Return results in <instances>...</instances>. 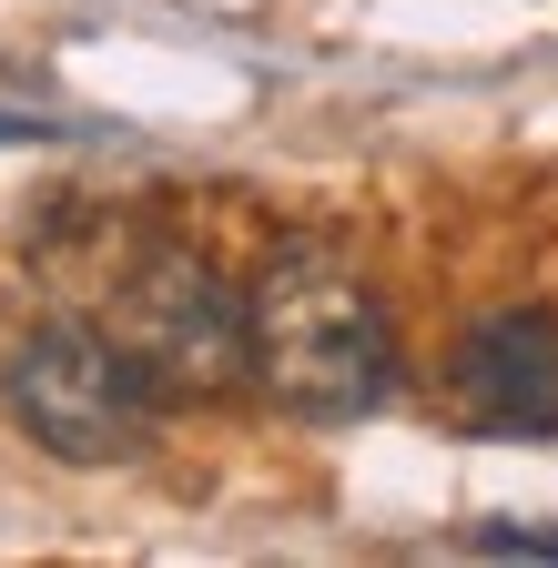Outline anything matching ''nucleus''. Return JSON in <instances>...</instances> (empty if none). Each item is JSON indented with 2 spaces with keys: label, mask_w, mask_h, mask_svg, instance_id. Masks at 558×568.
<instances>
[{
  "label": "nucleus",
  "mask_w": 558,
  "mask_h": 568,
  "mask_svg": "<svg viewBox=\"0 0 558 568\" xmlns=\"http://www.w3.org/2000/svg\"><path fill=\"white\" fill-rule=\"evenodd\" d=\"M102 325L163 386V406H214V396L254 386L244 284H224L214 254H193L173 234H122V254L102 274Z\"/></svg>",
  "instance_id": "f03ea898"
},
{
  "label": "nucleus",
  "mask_w": 558,
  "mask_h": 568,
  "mask_svg": "<svg viewBox=\"0 0 558 568\" xmlns=\"http://www.w3.org/2000/svg\"><path fill=\"white\" fill-rule=\"evenodd\" d=\"M447 406L467 437H558V315L498 305L447 345Z\"/></svg>",
  "instance_id": "20e7f679"
},
{
  "label": "nucleus",
  "mask_w": 558,
  "mask_h": 568,
  "mask_svg": "<svg viewBox=\"0 0 558 568\" xmlns=\"http://www.w3.org/2000/svg\"><path fill=\"white\" fill-rule=\"evenodd\" d=\"M0 396H11V426L41 457H61V467H122V457H143L153 416H163V386L112 345L102 315H41L11 345Z\"/></svg>",
  "instance_id": "7ed1b4c3"
},
{
  "label": "nucleus",
  "mask_w": 558,
  "mask_h": 568,
  "mask_svg": "<svg viewBox=\"0 0 558 568\" xmlns=\"http://www.w3.org/2000/svg\"><path fill=\"white\" fill-rule=\"evenodd\" d=\"M467 548H487V558H558V528H518V518H487V528H467Z\"/></svg>",
  "instance_id": "39448f33"
},
{
  "label": "nucleus",
  "mask_w": 558,
  "mask_h": 568,
  "mask_svg": "<svg viewBox=\"0 0 558 568\" xmlns=\"http://www.w3.org/2000/svg\"><path fill=\"white\" fill-rule=\"evenodd\" d=\"M244 315H254V386L285 416L345 426L396 396V325L335 244H315V234L274 244L244 284Z\"/></svg>",
  "instance_id": "f257e3e1"
},
{
  "label": "nucleus",
  "mask_w": 558,
  "mask_h": 568,
  "mask_svg": "<svg viewBox=\"0 0 558 568\" xmlns=\"http://www.w3.org/2000/svg\"><path fill=\"white\" fill-rule=\"evenodd\" d=\"M0 142H61V122H41V112H0Z\"/></svg>",
  "instance_id": "423d86ee"
}]
</instances>
